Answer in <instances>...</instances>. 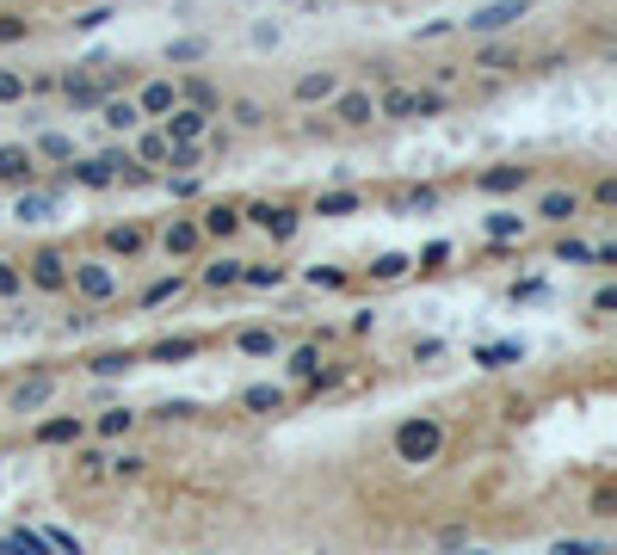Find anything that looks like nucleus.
<instances>
[{
  "label": "nucleus",
  "mask_w": 617,
  "mask_h": 555,
  "mask_svg": "<svg viewBox=\"0 0 617 555\" xmlns=\"http://www.w3.org/2000/svg\"><path fill=\"white\" fill-rule=\"evenodd\" d=\"M198 352H204V340H198V333H173V340L142 346L136 358H155V364H186V358H198Z\"/></svg>",
  "instance_id": "21"
},
{
  "label": "nucleus",
  "mask_w": 617,
  "mask_h": 555,
  "mask_svg": "<svg viewBox=\"0 0 617 555\" xmlns=\"http://www.w3.org/2000/svg\"><path fill=\"white\" fill-rule=\"evenodd\" d=\"M556 555H599V543H587V537H574V543H568V537H562V543H556Z\"/></svg>",
  "instance_id": "60"
},
{
  "label": "nucleus",
  "mask_w": 617,
  "mask_h": 555,
  "mask_svg": "<svg viewBox=\"0 0 617 555\" xmlns=\"http://www.w3.org/2000/svg\"><path fill=\"white\" fill-rule=\"evenodd\" d=\"M130 99H136V111H142V124H161L167 111L179 105V87H173V74H149V81H142Z\"/></svg>",
  "instance_id": "10"
},
{
  "label": "nucleus",
  "mask_w": 617,
  "mask_h": 555,
  "mask_svg": "<svg viewBox=\"0 0 617 555\" xmlns=\"http://www.w3.org/2000/svg\"><path fill=\"white\" fill-rule=\"evenodd\" d=\"M31 155H38V161H56V167H68V161H75V136H62V130H44L38 142H31Z\"/></svg>",
  "instance_id": "34"
},
{
  "label": "nucleus",
  "mask_w": 617,
  "mask_h": 555,
  "mask_svg": "<svg viewBox=\"0 0 617 555\" xmlns=\"http://www.w3.org/2000/svg\"><path fill=\"white\" fill-rule=\"evenodd\" d=\"M611 309H617V284H599L593 290V315H611Z\"/></svg>",
  "instance_id": "57"
},
{
  "label": "nucleus",
  "mask_w": 617,
  "mask_h": 555,
  "mask_svg": "<svg viewBox=\"0 0 617 555\" xmlns=\"http://www.w3.org/2000/svg\"><path fill=\"white\" fill-rule=\"evenodd\" d=\"M155 241H161V253H167V259H198V253L210 247V241H204V229H198V216H173Z\"/></svg>",
  "instance_id": "12"
},
{
  "label": "nucleus",
  "mask_w": 617,
  "mask_h": 555,
  "mask_svg": "<svg viewBox=\"0 0 617 555\" xmlns=\"http://www.w3.org/2000/svg\"><path fill=\"white\" fill-rule=\"evenodd\" d=\"M210 56V37H173V44H167V62L173 68H198Z\"/></svg>",
  "instance_id": "38"
},
{
  "label": "nucleus",
  "mask_w": 617,
  "mask_h": 555,
  "mask_svg": "<svg viewBox=\"0 0 617 555\" xmlns=\"http://www.w3.org/2000/svg\"><path fill=\"white\" fill-rule=\"evenodd\" d=\"M402 278H414V253H377L365 266V284H402Z\"/></svg>",
  "instance_id": "24"
},
{
  "label": "nucleus",
  "mask_w": 617,
  "mask_h": 555,
  "mask_svg": "<svg viewBox=\"0 0 617 555\" xmlns=\"http://www.w3.org/2000/svg\"><path fill=\"white\" fill-rule=\"evenodd\" d=\"M56 198H62V192H38V185H25L19 204H13V216H19V222H44V216L56 210Z\"/></svg>",
  "instance_id": "33"
},
{
  "label": "nucleus",
  "mask_w": 617,
  "mask_h": 555,
  "mask_svg": "<svg viewBox=\"0 0 617 555\" xmlns=\"http://www.w3.org/2000/svg\"><path fill=\"white\" fill-rule=\"evenodd\" d=\"M0 555H56L38 531H13V537H0Z\"/></svg>",
  "instance_id": "45"
},
{
  "label": "nucleus",
  "mask_w": 617,
  "mask_h": 555,
  "mask_svg": "<svg viewBox=\"0 0 617 555\" xmlns=\"http://www.w3.org/2000/svg\"><path fill=\"white\" fill-rule=\"evenodd\" d=\"M198 284H204V290H241V259H235V253L210 259V266L198 272Z\"/></svg>",
  "instance_id": "29"
},
{
  "label": "nucleus",
  "mask_w": 617,
  "mask_h": 555,
  "mask_svg": "<svg viewBox=\"0 0 617 555\" xmlns=\"http://www.w3.org/2000/svg\"><path fill=\"white\" fill-rule=\"evenodd\" d=\"M321 111H328L340 130H371V124H377V93H371V87H340Z\"/></svg>",
  "instance_id": "6"
},
{
  "label": "nucleus",
  "mask_w": 617,
  "mask_h": 555,
  "mask_svg": "<svg viewBox=\"0 0 617 555\" xmlns=\"http://www.w3.org/2000/svg\"><path fill=\"white\" fill-rule=\"evenodd\" d=\"M50 395H56V377H50V370H38V377H25V383L13 389V414H38Z\"/></svg>",
  "instance_id": "25"
},
{
  "label": "nucleus",
  "mask_w": 617,
  "mask_h": 555,
  "mask_svg": "<svg viewBox=\"0 0 617 555\" xmlns=\"http://www.w3.org/2000/svg\"><path fill=\"white\" fill-rule=\"evenodd\" d=\"M56 81H62L56 68H31V74H25V99H44V93H56Z\"/></svg>",
  "instance_id": "53"
},
{
  "label": "nucleus",
  "mask_w": 617,
  "mask_h": 555,
  "mask_svg": "<svg viewBox=\"0 0 617 555\" xmlns=\"http://www.w3.org/2000/svg\"><path fill=\"white\" fill-rule=\"evenodd\" d=\"M241 222H247V229H260L272 247H284V241H297L303 210L290 204V198H253V204H241Z\"/></svg>",
  "instance_id": "1"
},
{
  "label": "nucleus",
  "mask_w": 617,
  "mask_h": 555,
  "mask_svg": "<svg viewBox=\"0 0 617 555\" xmlns=\"http://www.w3.org/2000/svg\"><path fill=\"white\" fill-rule=\"evenodd\" d=\"M25 37H31V19L7 7V13H0V50H13V44H25Z\"/></svg>",
  "instance_id": "47"
},
{
  "label": "nucleus",
  "mask_w": 617,
  "mask_h": 555,
  "mask_svg": "<svg viewBox=\"0 0 617 555\" xmlns=\"http://www.w3.org/2000/svg\"><path fill=\"white\" fill-rule=\"evenodd\" d=\"M278 346H284V340H278L272 327H241V333H235V352H241V358H278Z\"/></svg>",
  "instance_id": "28"
},
{
  "label": "nucleus",
  "mask_w": 617,
  "mask_h": 555,
  "mask_svg": "<svg viewBox=\"0 0 617 555\" xmlns=\"http://www.w3.org/2000/svg\"><path fill=\"white\" fill-rule=\"evenodd\" d=\"M136 420H142V414H130V407H105V414L93 420V432H99V438H130Z\"/></svg>",
  "instance_id": "40"
},
{
  "label": "nucleus",
  "mask_w": 617,
  "mask_h": 555,
  "mask_svg": "<svg viewBox=\"0 0 617 555\" xmlns=\"http://www.w3.org/2000/svg\"><path fill=\"white\" fill-rule=\"evenodd\" d=\"M155 185H167V198H198V192H204V179H198V173H161Z\"/></svg>",
  "instance_id": "49"
},
{
  "label": "nucleus",
  "mask_w": 617,
  "mask_h": 555,
  "mask_svg": "<svg viewBox=\"0 0 617 555\" xmlns=\"http://www.w3.org/2000/svg\"><path fill=\"white\" fill-rule=\"evenodd\" d=\"M68 290L81 303H118V266L112 259H75L68 266Z\"/></svg>",
  "instance_id": "4"
},
{
  "label": "nucleus",
  "mask_w": 617,
  "mask_h": 555,
  "mask_svg": "<svg viewBox=\"0 0 617 555\" xmlns=\"http://www.w3.org/2000/svg\"><path fill=\"white\" fill-rule=\"evenodd\" d=\"M580 210H587V198H580L574 185H550V192L531 204V216H537V222H550V229H574Z\"/></svg>",
  "instance_id": "9"
},
{
  "label": "nucleus",
  "mask_w": 617,
  "mask_h": 555,
  "mask_svg": "<svg viewBox=\"0 0 617 555\" xmlns=\"http://www.w3.org/2000/svg\"><path fill=\"white\" fill-rule=\"evenodd\" d=\"M56 93L68 99V111H75V118H87V111H99V99H105V87H99V74H93V62H75L56 81Z\"/></svg>",
  "instance_id": "8"
},
{
  "label": "nucleus",
  "mask_w": 617,
  "mask_h": 555,
  "mask_svg": "<svg viewBox=\"0 0 617 555\" xmlns=\"http://www.w3.org/2000/svg\"><path fill=\"white\" fill-rule=\"evenodd\" d=\"M87 370H93V377H130V370H136V352H130V346L93 352V358H87Z\"/></svg>",
  "instance_id": "31"
},
{
  "label": "nucleus",
  "mask_w": 617,
  "mask_h": 555,
  "mask_svg": "<svg viewBox=\"0 0 617 555\" xmlns=\"http://www.w3.org/2000/svg\"><path fill=\"white\" fill-rule=\"evenodd\" d=\"M476 364H482V370H506V364H525V346H519V340H488V346H476Z\"/></svg>",
  "instance_id": "32"
},
{
  "label": "nucleus",
  "mask_w": 617,
  "mask_h": 555,
  "mask_svg": "<svg viewBox=\"0 0 617 555\" xmlns=\"http://www.w3.org/2000/svg\"><path fill=\"white\" fill-rule=\"evenodd\" d=\"M543 296H550V284H543V278H519V284H513V303H543Z\"/></svg>",
  "instance_id": "54"
},
{
  "label": "nucleus",
  "mask_w": 617,
  "mask_h": 555,
  "mask_svg": "<svg viewBox=\"0 0 617 555\" xmlns=\"http://www.w3.org/2000/svg\"><path fill=\"white\" fill-rule=\"evenodd\" d=\"M284 401H290V395H284L278 383H253V389H241V407H247V414H278Z\"/></svg>",
  "instance_id": "35"
},
{
  "label": "nucleus",
  "mask_w": 617,
  "mask_h": 555,
  "mask_svg": "<svg viewBox=\"0 0 617 555\" xmlns=\"http://www.w3.org/2000/svg\"><path fill=\"white\" fill-rule=\"evenodd\" d=\"M68 179H75L81 192H112V167H105L99 155H75L68 161Z\"/></svg>",
  "instance_id": "23"
},
{
  "label": "nucleus",
  "mask_w": 617,
  "mask_h": 555,
  "mask_svg": "<svg viewBox=\"0 0 617 555\" xmlns=\"http://www.w3.org/2000/svg\"><path fill=\"white\" fill-rule=\"evenodd\" d=\"M439 204H445V192H439V185H408V192L395 198V210H402V216H420V210H439Z\"/></svg>",
  "instance_id": "39"
},
{
  "label": "nucleus",
  "mask_w": 617,
  "mask_h": 555,
  "mask_svg": "<svg viewBox=\"0 0 617 555\" xmlns=\"http://www.w3.org/2000/svg\"><path fill=\"white\" fill-rule=\"evenodd\" d=\"M556 266H593V241H580V235H556Z\"/></svg>",
  "instance_id": "44"
},
{
  "label": "nucleus",
  "mask_w": 617,
  "mask_h": 555,
  "mask_svg": "<svg viewBox=\"0 0 617 555\" xmlns=\"http://www.w3.org/2000/svg\"><path fill=\"white\" fill-rule=\"evenodd\" d=\"M0 105H25V68H0Z\"/></svg>",
  "instance_id": "52"
},
{
  "label": "nucleus",
  "mask_w": 617,
  "mask_h": 555,
  "mask_svg": "<svg viewBox=\"0 0 617 555\" xmlns=\"http://www.w3.org/2000/svg\"><path fill=\"white\" fill-rule=\"evenodd\" d=\"M358 210H365V192H352V185H334L315 198V216H358Z\"/></svg>",
  "instance_id": "30"
},
{
  "label": "nucleus",
  "mask_w": 617,
  "mask_h": 555,
  "mask_svg": "<svg viewBox=\"0 0 617 555\" xmlns=\"http://www.w3.org/2000/svg\"><path fill=\"white\" fill-rule=\"evenodd\" d=\"M198 229H204V241H235L247 229V222H241V198H210L198 210Z\"/></svg>",
  "instance_id": "11"
},
{
  "label": "nucleus",
  "mask_w": 617,
  "mask_h": 555,
  "mask_svg": "<svg viewBox=\"0 0 617 555\" xmlns=\"http://www.w3.org/2000/svg\"><path fill=\"white\" fill-rule=\"evenodd\" d=\"M161 130H167V142H204L210 111H198V105H173L167 118H161Z\"/></svg>",
  "instance_id": "19"
},
{
  "label": "nucleus",
  "mask_w": 617,
  "mask_h": 555,
  "mask_svg": "<svg viewBox=\"0 0 617 555\" xmlns=\"http://www.w3.org/2000/svg\"><path fill=\"white\" fill-rule=\"evenodd\" d=\"M99 118H105V130H112V136H136V130H142V111H136L130 93H105V99H99Z\"/></svg>",
  "instance_id": "18"
},
{
  "label": "nucleus",
  "mask_w": 617,
  "mask_h": 555,
  "mask_svg": "<svg viewBox=\"0 0 617 555\" xmlns=\"http://www.w3.org/2000/svg\"><path fill=\"white\" fill-rule=\"evenodd\" d=\"M587 204H593V210H605V216L617 210V173H599V179H593V192H587Z\"/></svg>",
  "instance_id": "50"
},
{
  "label": "nucleus",
  "mask_w": 617,
  "mask_h": 555,
  "mask_svg": "<svg viewBox=\"0 0 617 555\" xmlns=\"http://www.w3.org/2000/svg\"><path fill=\"white\" fill-rule=\"evenodd\" d=\"M599 555H605V549H599Z\"/></svg>",
  "instance_id": "64"
},
{
  "label": "nucleus",
  "mask_w": 617,
  "mask_h": 555,
  "mask_svg": "<svg viewBox=\"0 0 617 555\" xmlns=\"http://www.w3.org/2000/svg\"><path fill=\"white\" fill-rule=\"evenodd\" d=\"M463 555H488V549H463Z\"/></svg>",
  "instance_id": "63"
},
{
  "label": "nucleus",
  "mask_w": 617,
  "mask_h": 555,
  "mask_svg": "<svg viewBox=\"0 0 617 555\" xmlns=\"http://www.w3.org/2000/svg\"><path fill=\"white\" fill-rule=\"evenodd\" d=\"M290 278V266H272V259H241V290H278Z\"/></svg>",
  "instance_id": "27"
},
{
  "label": "nucleus",
  "mask_w": 617,
  "mask_h": 555,
  "mask_svg": "<svg viewBox=\"0 0 617 555\" xmlns=\"http://www.w3.org/2000/svg\"><path fill=\"white\" fill-rule=\"evenodd\" d=\"M229 118H235V130H266L272 111H266L260 99H229Z\"/></svg>",
  "instance_id": "41"
},
{
  "label": "nucleus",
  "mask_w": 617,
  "mask_h": 555,
  "mask_svg": "<svg viewBox=\"0 0 617 555\" xmlns=\"http://www.w3.org/2000/svg\"><path fill=\"white\" fill-rule=\"evenodd\" d=\"M167 167L173 173H204V142H173L167 148Z\"/></svg>",
  "instance_id": "43"
},
{
  "label": "nucleus",
  "mask_w": 617,
  "mask_h": 555,
  "mask_svg": "<svg viewBox=\"0 0 617 555\" xmlns=\"http://www.w3.org/2000/svg\"><path fill=\"white\" fill-rule=\"evenodd\" d=\"M482 229H488V241H525V216L519 210H494V216H482Z\"/></svg>",
  "instance_id": "37"
},
{
  "label": "nucleus",
  "mask_w": 617,
  "mask_h": 555,
  "mask_svg": "<svg viewBox=\"0 0 617 555\" xmlns=\"http://www.w3.org/2000/svg\"><path fill=\"white\" fill-rule=\"evenodd\" d=\"M99 25H112V7H87V13L75 19V31H99Z\"/></svg>",
  "instance_id": "56"
},
{
  "label": "nucleus",
  "mask_w": 617,
  "mask_h": 555,
  "mask_svg": "<svg viewBox=\"0 0 617 555\" xmlns=\"http://www.w3.org/2000/svg\"><path fill=\"white\" fill-rule=\"evenodd\" d=\"M414 358L432 364V358H445V340H414Z\"/></svg>",
  "instance_id": "59"
},
{
  "label": "nucleus",
  "mask_w": 617,
  "mask_h": 555,
  "mask_svg": "<svg viewBox=\"0 0 617 555\" xmlns=\"http://www.w3.org/2000/svg\"><path fill=\"white\" fill-rule=\"evenodd\" d=\"M68 266H75V259H68L62 247H31V259H25V284L38 290V296H62L68 290Z\"/></svg>",
  "instance_id": "5"
},
{
  "label": "nucleus",
  "mask_w": 617,
  "mask_h": 555,
  "mask_svg": "<svg viewBox=\"0 0 617 555\" xmlns=\"http://www.w3.org/2000/svg\"><path fill=\"white\" fill-rule=\"evenodd\" d=\"M0 185H13V192L38 185V155L25 142H0Z\"/></svg>",
  "instance_id": "15"
},
{
  "label": "nucleus",
  "mask_w": 617,
  "mask_h": 555,
  "mask_svg": "<svg viewBox=\"0 0 617 555\" xmlns=\"http://www.w3.org/2000/svg\"><path fill=\"white\" fill-rule=\"evenodd\" d=\"M13 296H25V272H19V259L0 253V303H13Z\"/></svg>",
  "instance_id": "48"
},
{
  "label": "nucleus",
  "mask_w": 617,
  "mask_h": 555,
  "mask_svg": "<svg viewBox=\"0 0 617 555\" xmlns=\"http://www.w3.org/2000/svg\"><path fill=\"white\" fill-rule=\"evenodd\" d=\"M377 118H389V124H414V87H402V81L377 87Z\"/></svg>",
  "instance_id": "22"
},
{
  "label": "nucleus",
  "mask_w": 617,
  "mask_h": 555,
  "mask_svg": "<svg viewBox=\"0 0 617 555\" xmlns=\"http://www.w3.org/2000/svg\"><path fill=\"white\" fill-rule=\"evenodd\" d=\"M531 179H537V167H525V161H494V167H482L469 185H476L482 198H519Z\"/></svg>",
  "instance_id": "7"
},
{
  "label": "nucleus",
  "mask_w": 617,
  "mask_h": 555,
  "mask_svg": "<svg viewBox=\"0 0 617 555\" xmlns=\"http://www.w3.org/2000/svg\"><path fill=\"white\" fill-rule=\"evenodd\" d=\"M167 148H173V142H167V130L155 124V130H136V148H130V155L149 167V173H161V167H167Z\"/></svg>",
  "instance_id": "26"
},
{
  "label": "nucleus",
  "mask_w": 617,
  "mask_h": 555,
  "mask_svg": "<svg viewBox=\"0 0 617 555\" xmlns=\"http://www.w3.org/2000/svg\"><path fill=\"white\" fill-rule=\"evenodd\" d=\"M75 463H81V475H99V469H105V451H81Z\"/></svg>",
  "instance_id": "62"
},
{
  "label": "nucleus",
  "mask_w": 617,
  "mask_h": 555,
  "mask_svg": "<svg viewBox=\"0 0 617 555\" xmlns=\"http://www.w3.org/2000/svg\"><path fill=\"white\" fill-rule=\"evenodd\" d=\"M87 438V420L81 414H50L31 426V444H44V451H56V444H81Z\"/></svg>",
  "instance_id": "17"
},
{
  "label": "nucleus",
  "mask_w": 617,
  "mask_h": 555,
  "mask_svg": "<svg viewBox=\"0 0 617 555\" xmlns=\"http://www.w3.org/2000/svg\"><path fill=\"white\" fill-rule=\"evenodd\" d=\"M439 451H445V426L432 420V414H414V420L395 426V457H402V463L420 469V463H432Z\"/></svg>",
  "instance_id": "2"
},
{
  "label": "nucleus",
  "mask_w": 617,
  "mask_h": 555,
  "mask_svg": "<svg viewBox=\"0 0 617 555\" xmlns=\"http://www.w3.org/2000/svg\"><path fill=\"white\" fill-rule=\"evenodd\" d=\"M469 68H476V74H519L525 56H519V44H506V37H488V44L469 56Z\"/></svg>",
  "instance_id": "16"
},
{
  "label": "nucleus",
  "mask_w": 617,
  "mask_h": 555,
  "mask_svg": "<svg viewBox=\"0 0 617 555\" xmlns=\"http://www.w3.org/2000/svg\"><path fill=\"white\" fill-rule=\"evenodd\" d=\"M303 284H309V290H346V284H352V272H346V266H309V272H303Z\"/></svg>",
  "instance_id": "46"
},
{
  "label": "nucleus",
  "mask_w": 617,
  "mask_h": 555,
  "mask_svg": "<svg viewBox=\"0 0 617 555\" xmlns=\"http://www.w3.org/2000/svg\"><path fill=\"white\" fill-rule=\"evenodd\" d=\"M537 13V0H488V7H476L469 19H457V31L469 37H506V31H519V19Z\"/></svg>",
  "instance_id": "3"
},
{
  "label": "nucleus",
  "mask_w": 617,
  "mask_h": 555,
  "mask_svg": "<svg viewBox=\"0 0 617 555\" xmlns=\"http://www.w3.org/2000/svg\"><path fill=\"white\" fill-rule=\"evenodd\" d=\"M340 87H346L340 68H303L297 81H290V99H297V105H328Z\"/></svg>",
  "instance_id": "13"
},
{
  "label": "nucleus",
  "mask_w": 617,
  "mask_h": 555,
  "mask_svg": "<svg viewBox=\"0 0 617 555\" xmlns=\"http://www.w3.org/2000/svg\"><path fill=\"white\" fill-rule=\"evenodd\" d=\"M105 463H112V475H124V481L142 475V457H130V451H124V457H105Z\"/></svg>",
  "instance_id": "58"
},
{
  "label": "nucleus",
  "mask_w": 617,
  "mask_h": 555,
  "mask_svg": "<svg viewBox=\"0 0 617 555\" xmlns=\"http://www.w3.org/2000/svg\"><path fill=\"white\" fill-rule=\"evenodd\" d=\"M445 259H451V241H426V247L414 253V272H439Z\"/></svg>",
  "instance_id": "51"
},
{
  "label": "nucleus",
  "mask_w": 617,
  "mask_h": 555,
  "mask_svg": "<svg viewBox=\"0 0 617 555\" xmlns=\"http://www.w3.org/2000/svg\"><path fill=\"white\" fill-rule=\"evenodd\" d=\"M593 266H605V272L617 266V241H599V247H593Z\"/></svg>",
  "instance_id": "61"
},
{
  "label": "nucleus",
  "mask_w": 617,
  "mask_h": 555,
  "mask_svg": "<svg viewBox=\"0 0 617 555\" xmlns=\"http://www.w3.org/2000/svg\"><path fill=\"white\" fill-rule=\"evenodd\" d=\"M173 87H179V105H198V111H210V118L223 111V87H216L210 74H186V81H173Z\"/></svg>",
  "instance_id": "20"
},
{
  "label": "nucleus",
  "mask_w": 617,
  "mask_h": 555,
  "mask_svg": "<svg viewBox=\"0 0 617 555\" xmlns=\"http://www.w3.org/2000/svg\"><path fill=\"white\" fill-rule=\"evenodd\" d=\"M179 296H186V278H179V272H167V278H155L149 290H142L136 303H142V309H161V303H179Z\"/></svg>",
  "instance_id": "36"
},
{
  "label": "nucleus",
  "mask_w": 617,
  "mask_h": 555,
  "mask_svg": "<svg viewBox=\"0 0 617 555\" xmlns=\"http://www.w3.org/2000/svg\"><path fill=\"white\" fill-rule=\"evenodd\" d=\"M451 31H457V19H432V25L414 31V44H439V37H451Z\"/></svg>",
  "instance_id": "55"
},
{
  "label": "nucleus",
  "mask_w": 617,
  "mask_h": 555,
  "mask_svg": "<svg viewBox=\"0 0 617 555\" xmlns=\"http://www.w3.org/2000/svg\"><path fill=\"white\" fill-rule=\"evenodd\" d=\"M451 111V93L445 87H414V118L426 124V118H445Z\"/></svg>",
  "instance_id": "42"
},
{
  "label": "nucleus",
  "mask_w": 617,
  "mask_h": 555,
  "mask_svg": "<svg viewBox=\"0 0 617 555\" xmlns=\"http://www.w3.org/2000/svg\"><path fill=\"white\" fill-rule=\"evenodd\" d=\"M149 229H142V222H112V229L99 235V247H105V259H142L149 253Z\"/></svg>",
  "instance_id": "14"
}]
</instances>
